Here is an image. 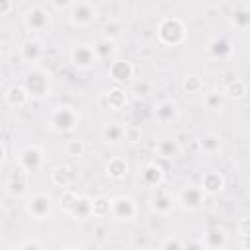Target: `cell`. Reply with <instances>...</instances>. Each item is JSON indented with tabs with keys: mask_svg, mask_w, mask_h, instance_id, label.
I'll use <instances>...</instances> for the list:
<instances>
[{
	"mask_svg": "<svg viewBox=\"0 0 250 250\" xmlns=\"http://www.w3.org/2000/svg\"><path fill=\"white\" fill-rule=\"evenodd\" d=\"M21 88L29 96V100H41L51 92V74L41 66H31L21 76Z\"/></svg>",
	"mask_w": 250,
	"mask_h": 250,
	"instance_id": "6da1fadb",
	"label": "cell"
},
{
	"mask_svg": "<svg viewBox=\"0 0 250 250\" xmlns=\"http://www.w3.org/2000/svg\"><path fill=\"white\" fill-rule=\"evenodd\" d=\"M156 35H158V41L162 45H168V47H176V45H182L186 41V35H188V27L184 23V20L176 18V16H166L158 21V27H156Z\"/></svg>",
	"mask_w": 250,
	"mask_h": 250,
	"instance_id": "7a4b0ae2",
	"label": "cell"
},
{
	"mask_svg": "<svg viewBox=\"0 0 250 250\" xmlns=\"http://www.w3.org/2000/svg\"><path fill=\"white\" fill-rule=\"evenodd\" d=\"M21 21L29 33H49L53 25V12L43 4H33L23 12Z\"/></svg>",
	"mask_w": 250,
	"mask_h": 250,
	"instance_id": "3957f363",
	"label": "cell"
},
{
	"mask_svg": "<svg viewBox=\"0 0 250 250\" xmlns=\"http://www.w3.org/2000/svg\"><path fill=\"white\" fill-rule=\"evenodd\" d=\"M78 121H80V115L70 105H59L47 117V125L57 133H72Z\"/></svg>",
	"mask_w": 250,
	"mask_h": 250,
	"instance_id": "277c9868",
	"label": "cell"
},
{
	"mask_svg": "<svg viewBox=\"0 0 250 250\" xmlns=\"http://www.w3.org/2000/svg\"><path fill=\"white\" fill-rule=\"evenodd\" d=\"M25 211L35 221H47L55 213V199L47 191H35L25 199Z\"/></svg>",
	"mask_w": 250,
	"mask_h": 250,
	"instance_id": "5b68a950",
	"label": "cell"
},
{
	"mask_svg": "<svg viewBox=\"0 0 250 250\" xmlns=\"http://www.w3.org/2000/svg\"><path fill=\"white\" fill-rule=\"evenodd\" d=\"M109 215L115 221H133L139 215V205L131 195H117L109 199Z\"/></svg>",
	"mask_w": 250,
	"mask_h": 250,
	"instance_id": "8992f818",
	"label": "cell"
},
{
	"mask_svg": "<svg viewBox=\"0 0 250 250\" xmlns=\"http://www.w3.org/2000/svg\"><path fill=\"white\" fill-rule=\"evenodd\" d=\"M45 164V152L39 145H25L18 152V166L21 172H37Z\"/></svg>",
	"mask_w": 250,
	"mask_h": 250,
	"instance_id": "52a82bcc",
	"label": "cell"
},
{
	"mask_svg": "<svg viewBox=\"0 0 250 250\" xmlns=\"http://www.w3.org/2000/svg\"><path fill=\"white\" fill-rule=\"evenodd\" d=\"M98 16V8L94 2H84V0H78V2H72L70 8H68V20L72 25L76 27H86L90 25Z\"/></svg>",
	"mask_w": 250,
	"mask_h": 250,
	"instance_id": "ba28073f",
	"label": "cell"
},
{
	"mask_svg": "<svg viewBox=\"0 0 250 250\" xmlns=\"http://www.w3.org/2000/svg\"><path fill=\"white\" fill-rule=\"evenodd\" d=\"M68 59L72 62L74 68L78 70H90L98 64V59L94 55V49H92V43H76L70 47L68 51Z\"/></svg>",
	"mask_w": 250,
	"mask_h": 250,
	"instance_id": "9c48e42d",
	"label": "cell"
},
{
	"mask_svg": "<svg viewBox=\"0 0 250 250\" xmlns=\"http://www.w3.org/2000/svg\"><path fill=\"white\" fill-rule=\"evenodd\" d=\"M178 203L182 209L186 211H197L203 207L205 203V193L201 191L199 186H186L180 193H178Z\"/></svg>",
	"mask_w": 250,
	"mask_h": 250,
	"instance_id": "30bf717a",
	"label": "cell"
},
{
	"mask_svg": "<svg viewBox=\"0 0 250 250\" xmlns=\"http://www.w3.org/2000/svg\"><path fill=\"white\" fill-rule=\"evenodd\" d=\"M92 49H94V55L98 59V62H113L115 61V55H117V43L113 37L109 35H104L100 39H96L92 43Z\"/></svg>",
	"mask_w": 250,
	"mask_h": 250,
	"instance_id": "8fae6325",
	"label": "cell"
},
{
	"mask_svg": "<svg viewBox=\"0 0 250 250\" xmlns=\"http://www.w3.org/2000/svg\"><path fill=\"white\" fill-rule=\"evenodd\" d=\"M107 70H109L111 80H113L117 86L129 82V80L135 76V66H133V62L127 61V59H115L113 62L107 64Z\"/></svg>",
	"mask_w": 250,
	"mask_h": 250,
	"instance_id": "7c38bea8",
	"label": "cell"
},
{
	"mask_svg": "<svg viewBox=\"0 0 250 250\" xmlns=\"http://www.w3.org/2000/svg\"><path fill=\"white\" fill-rule=\"evenodd\" d=\"M45 55V49H43V43L35 37H29L25 39L21 45H20V59L27 64H37Z\"/></svg>",
	"mask_w": 250,
	"mask_h": 250,
	"instance_id": "4fadbf2b",
	"label": "cell"
},
{
	"mask_svg": "<svg viewBox=\"0 0 250 250\" xmlns=\"http://www.w3.org/2000/svg\"><path fill=\"white\" fill-rule=\"evenodd\" d=\"M154 152H156L160 158L170 160V158H178V156H180L182 146H180V143H178L176 137H172V135H162V137H158L156 143H154Z\"/></svg>",
	"mask_w": 250,
	"mask_h": 250,
	"instance_id": "5bb4252c",
	"label": "cell"
},
{
	"mask_svg": "<svg viewBox=\"0 0 250 250\" xmlns=\"http://www.w3.org/2000/svg\"><path fill=\"white\" fill-rule=\"evenodd\" d=\"M229 242V234L225 229L221 227H209L203 234H201V244L207 248V250H225Z\"/></svg>",
	"mask_w": 250,
	"mask_h": 250,
	"instance_id": "9a60e30c",
	"label": "cell"
},
{
	"mask_svg": "<svg viewBox=\"0 0 250 250\" xmlns=\"http://www.w3.org/2000/svg\"><path fill=\"white\" fill-rule=\"evenodd\" d=\"M205 53L211 61H225L232 53V47L225 37H211L205 45Z\"/></svg>",
	"mask_w": 250,
	"mask_h": 250,
	"instance_id": "2e32d148",
	"label": "cell"
},
{
	"mask_svg": "<svg viewBox=\"0 0 250 250\" xmlns=\"http://www.w3.org/2000/svg\"><path fill=\"white\" fill-rule=\"evenodd\" d=\"M150 207L158 215H170L176 207V199L170 191L166 189H156V193L150 197Z\"/></svg>",
	"mask_w": 250,
	"mask_h": 250,
	"instance_id": "e0dca14e",
	"label": "cell"
},
{
	"mask_svg": "<svg viewBox=\"0 0 250 250\" xmlns=\"http://www.w3.org/2000/svg\"><path fill=\"white\" fill-rule=\"evenodd\" d=\"M104 143L107 145H119L121 141H127V125L119 123V121H111V123H105L100 131Z\"/></svg>",
	"mask_w": 250,
	"mask_h": 250,
	"instance_id": "ac0fdd59",
	"label": "cell"
},
{
	"mask_svg": "<svg viewBox=\"0 0 250 250\" xmlns=\"http://www.w3.org/2000/svg\"><path fill=\"white\" fill-rule=\"evenodd\" d=\"M199 188H201V191H203L205 195H217L219 191L225 189V176H223L221 172H215V170L205 172V174L201 176Z\"/></svg>",
	"mask_w": 250,
	"mask_h": 250,
	"instance_id": "d6986e66",
	"label": "cell"
},
{
	"mask_svg": "<svg viewBox=\"0 0 250 250\" xmlns=\"http://www.w3.org/2000/svg\"><path fill=\"white\" fill-rule=\"evenodd\" d=\"M127 174H129V162L123 156H113L105 162V176L109 180L119 182V180H125Z\"/></svg>",
	"mask_w": 250,
	"mask_h": 250,
	"instance_id": "ffe728a7",
	"label": "cell"
},
{
	"mask_svg": "<svg viewBox=\"0 0 250 250\" xmlns=\"http://www.w3.org/2000/svg\"><path fill=\"white\" fill-rule=\"evenodd\" d=\"M141 180H143V184L148 186V188H154V189L160 188V184H162V180H164V170H162V166H158L156 162L145 164L143 170H141Z\"/></svg>",
	"mask_w": 250,
	"mask_h": 250,
	"instance_id": "44dd1931",
	"label": "cell"
},
{
	"mask_svg": "<svg viewBox=\"0 0 250 250\" xmlns=\"http://www.w3.org/2000/svg\"><path fill=\"white\" fill-rule=\"evenodd\" d=\"M230 25L236 29V31H248L250 27V6L248 4H236L234 6V12L230 16Z\"/></svg>",
	"mask_w": 250,
	"mask_h": 250,
	"instance_id": "7402d4cb",
	"label": "cell"
},
{
	"mask_svg": "<svg viewBox=\"0 0 250 250\" xmlns=\"http://www.w3.org/2000/svg\"><path fill=\"white\" fill-rule=\"evenodd\" d=\"M178 105H176V102H172V100H162L160 104H156V107H154V117L160 121V123H172V121H176L178 119Z\"/></svg>",
	"mask_w": 250,
	"mask_h": 250,
	"instance_id": "603a6c76",
	"label": "cell"
},
{
	"mask_svg": "<svg viewBox=\"0 0 250 250\" xmlns=\"http://www.w3.org/2000/svg\"><path fill=\"white\" fill-rule=\"evenodd\" d=\"M104 102H105V105H107V109H123L125 105H127V102H129V96H127V92L123 90V88H119V86H115V88H111V90H107V92H104Z\"/></svg>",
	"mask_w": 250,
	"mask_h": 250,
	"instance_id": "cb8c5ba5",
	"label": "cell"
},
{
	"mask_svg": "<svg viewBox=\"0 0 250 250\" xmlns=\"http://www.w3.org/2000/svg\"><path fill=\"white\" fill-rule=\"evenodd\" d=\"M221 92H223L225 100L229 98V100H234V102H238V100L246 98V94H248V86H246V82H244V80H240V78H234V80L227 82V84H225V88H223Z\"/></svg>",
	"mask_w": 250,
	"mask_h": 250,
	"instance_id": "d4e9b609",
	"label": "cell"
},
{
	"mask_svg": "<svg viewBox=\"0 0 250 250\" xmlns=\"http://www.w3.org/2000/svg\"><path fill=\"white\" fill-rule=\"evenodd\" d=\"M4 102H6L10 107H21V105H25V104L29 102V96L25 94V90L21 88V84H18V86H12V88L6 90Z\"/></svg>",
	"mask_w": 250,
	"mask_h": 250,
	"instance_id": "484cf974",
	"label": "cell"
},
{
	"mask_svg": "<svg viewBox=\"0 0 250 250\" xmlns=\"http://www.w3.org/2000/svg\"><path fill=\"white\" fill-rule=\"evenodd\" d=\"M199 148H201V152L213 156V154L221 152V148H223V139H221L217 133H205V135L199 139Z\"/></svg>",
	"mask_w": 250,
	"mask_h": 250,
	"instance_id": "4316f807",
	"label": "cell"
},
{
	"mask_svg": "<svg viewBox=\"0 0 250 250\" xmlns=\"http://www.w3.org/2000/svg\"><path fill=\"white\" fill-rule=\"evenodd\" d=\"M68 217H72V219H88V217H92V197L80 193L76 203H74V207L70 209Z\"/></svg>",
	"mask_w": 250,
	"mask_h": 250,
	"instance_id": "83f0119b",
	"label": "cell"
},
{
	"mask_svg": "<svg viewBox=\"0 0 250 250\" xmlns=\"http://www.w3.org/2000/svg\"><path fill=\"white\" fill-rule=\"evenodd\" d=\"M6 191L12 197H23L27 193V178L25 176H12L6 182Z\"/></svg>",
	"mask_w": 250,
	"mask_h": 250,
	"instance_id": "f1b7e54d",
	"label": "cell"
},
{
	"mask_svg": "<svg viewBox=\"0 0 250 250\" xmlns=\"http://www.w3.org/2000/svg\"><path fill=\"white\" fill-rule=\"evenodd\" d=\"M51 180H53V184H55V186L64 188V189H66V188L72 184L74 174L70 172V168H68V166H57V168L51 172Z\"/></svg>",
	"mask_w": 250,
	"mask_h": 250,
	"instance_id": "f546056e",
	"label": "cell"
},
{
	"mask_svg": "<svg viewBox=\"0 0 250 250\" xmlns=\"http://www.w3.org/2000/svg\"><path fill=\"white\" fill-rule=\"evenodd\" d=\"M203 104H205L207 109H213V111L215 109H221L223 104H225V96H223L221 90H211V92H207L203 96Z\"/></svg>",
	"mask_w": 250,
	"mask_h": 250,
	"instance_id": "4dcf8cb0",
	"label": "cell"
},
{
	"mask_svg": "<svg viewBox=\"0 0 250 250\" xmlns=\"http://www.w3.org/2000/svg\"><path fill=\"white\" fill-rule=\"evenodd\" d=\"M182 88H184V92H188V94H201V92H203V80H201L199 76H195V74H189V76L184 78Z\"/></svg>",
	"mask_w": 250,
	"mask_h": 250,
	"instance_id": "1f68e13d",
	"label": "cell"
},
{
	"mask_svg": "<svg viewBox=\"0 0 250 250\" xmlns=\"http://www.w3.org/2000/svg\"><path fill=\"white\" fill-rule=\"evenodd\" d=\"M92 215L94 217H107L109 215V199L104 195H98L92 199Z\"/></svg>",
	"mask_w": 250,
	"mask_h": 250,
	"instance_id": "d6a6232c",
	"label": "cell"
},
{
	"mask_svg": "<svg viewBox=\"0 0 250 250\" xmlns=\"http://www.w3.org/2000/svg\"><path fill=\"white\" fill-rule=\"evenodd\" d=\"M78 191H74V189H70V188H66L64 191H62V195H61V205H62V211L68 215L70 213V209L74 207V203H76V199H78Z\"/></svg>",
	"mask_w": 250,
	"mask_h": 250,
	"instance_id": "836d02e7",
	"label": "cell"
},
{
	"mask_svg": "<svg viewBox=\"0 0 250 250\" xmlns=\"http://www.w3.org/2000/svg\"><path fill=\"white\" fill-rule=\"evenodd\" d=\"M66 154L68 156H82L84 154V150H86V145H84V141L82 139H70V141H66Z\"/></svg>",
	"mask_w": 250,
	"mask_h": 250,
	"instance_id": "e575fe53",
	"label": "cell"
},
{
	"mask_svg": "<svg viewBox=\"0 0 250 250\" xmlns=\"http://www.w3.org/2000/svg\"><path fill=\"white\" fill-rule=\"evenodd\" d=\"M238 234H240L242 246H244V250H246V248H248V236H250V219H248V217H242V219L238 221Z\"/></svg>",
	"mask_w": 250,
	"mask_h": 250,
	"instance_id": "d590c367",
	"label": "cell"
},
{
	"mask_svg": "<svg viewBox=\"0 0 250 250\" xmlns=\"http://www.w3.org/2000/svg\"><path fill=\"white\" fill-rule=\"evenodd\" d=\"M160 250H184V242L178 236H166L160 242Z\"/></svg>",
	"mask_w": 250,
	"mask_h": 250,
	"instance_id": "8d00e7d4",
	"label": "cell"
},
{
	"mask_svg": "<svg viewBox=\"0 0 250 250\" xmlns=\"http://www.w3.org/2000/svg\"><path fill=\"white\" fill-rule=\"evenodd\" d=\"M16 250H45V246H43L37 238H25V240H21V242L18 244Z\"/></svg>",
	"mask_w": 250,
	"mask_h": 250,
	"instance_id": "74e56055",
	"label": "cell"
},
{
	"mask_svg": "<svg viewBox=\"0 0 250 250\" xmlns=\"http://www.w3.org/2000/svg\"><path fill=\"white\" fill-rule=\"evenodd\" d=\"M12 8H14V2H10V0H0V16L12 12Z\"/></svg>",
	"mask_w": 250,
	"mask_h": 250,
	"instance_id": "f35d334b",
	"label": "cell"
},
{
	"mask_svg": "<svg viewBox=\"0 0 250 250\" xmlns=\"http://www.w3.org/2000/svg\"><path fill=\"white\" fill-rule=\"evenodd\" d=\"M70 4L72 2H68V0H51V8H70Z\"/></svg>",
	"mask_w": 250,
	"mask_h": 250,
	"instance_id": "ab89813d",
	"label": "cell"
},
{
	"mask_svg": "<svg viewBox=\"0 0 250 250\" xmlns=\"http://www.w3.org/2000/svg\"><path fill=\"white\" fill-rule=\"evenodd\" d=\"M4 156H6V148H4V145L0 143V162L4 160Z\"/></svg>",
	"mask_w": 250,
	"mask_h": 250,
	"instance_id": "60d3db41",
	"label": "cell"
},
{
	"mask_svg": "<svg viewBox=\"0 0 250 250\" xmlns=\"http://www.w3.org/2000/svg\"><path fill=\"white\" fill-rule=\"evenodd\" d=\"M61 250H82L80 246H64V248H61Z\"/></svg>",
	"mask_w": 250,
	"mask_h": 250,
	"instance_id": "b9f144b4",
	"label": "cell"
},
{
	"mask_svg": "<svg viewBox=\"0 0 250 250\" xmlns=\"http://www.w3.org/2000/svg\"><path fill=\"white\" fill-rule=\"evenodd\" d=\"M139 250H150V248H139Z\"/></svg>",
	"mask_w": 250,
	"mask_h": 250,
	"instance_id": "7bdbcfd3",
	"label": "cell"
}]
</instances>
